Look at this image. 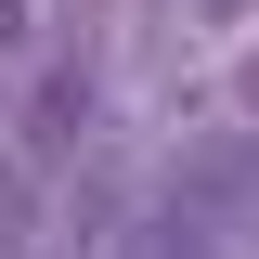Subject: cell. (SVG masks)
<instances>
[{
    "mask_svg": "<svg viewBox=\"0 0 259 259\" xmlns=\"http://www.w3.org/2000/svg\"><path fill=\"white\" fill-rule=\"evenodd\" d=\"M91 130V78H39V104H26V156H65Z\"/></svg>",
    "mask_w": 259,
    "mask_h": 259,
    "instance_id": "6da1fadb",
    "label": "cell"
},
{
    "mask_svg": "<svg viewBox=\"0 0 259 259\" xmlns=\"http://www.w3.org/2000/svg\"><path fill=\"white\" fill-rule=\"evenodd\" d=\"M130 259H207V221H194V207H182V221H143Z\"/></svg>",
    "mask_w": 259,
    "mask_h": 259,
    "instance_id": "7a4b0ae2",
    "label": "cell"
},
{
    "mask_svg": "<svg viewBox=\"0 0 259 259\" xmlns=\"http://www.w3.org/2000/svg\"><path fill=\"white\" fill-rule=\"evenodd\" d=\"M0 39H26V13H13V0H0Z\"/></svg>",
    "mask_w": 259,
    "mask_h": 259,
    "instance_id": "3957f363",
    "label": "cell"
},
{
    "mask_svg": "<svg viewBox=\"0 0 259 259\" xmlns=\"http://www.w3.org/2000/svg\"><path fill=\"white\" fill-rule=\"evenodd\" d=\"M246 117H259V52H246Z\"/></svg>",
    "mask_w": 259,
    "mask_h": 259,
    "instance_id": "277c9868",
    "label": "cell"
}]
</instances>
